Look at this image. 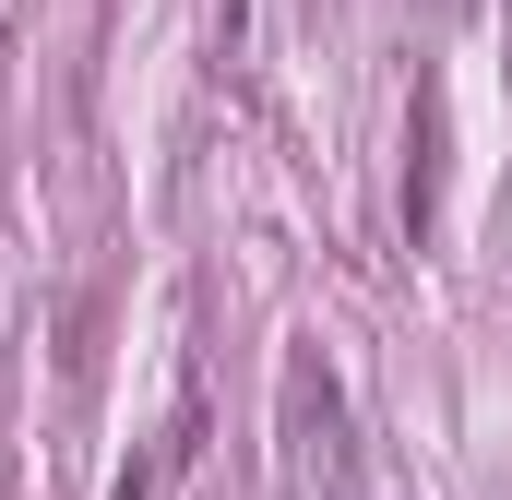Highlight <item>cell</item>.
Wrapping results in <instances>:
<instances>
[{
  "instance_id": "cell-1",
  "label": "cell",
  "mask_w": 512,
  "mask_h": 500,
  "mask_svg": "<svg viewBox=\"0 0 512 500\" xmlns=\"http://www.w3.org/2000/svg\"><path fill=\"white\" fill-rule=\"evenodd\" d=\"M274 417H286V453H298V477H322V489H358V453H346V381L322 370V346H286V370H274Z\"/></svg>"
},
{
  "instance_id": "cell-2",
  "label": "cell",
  "mask_w": 512,
  "mask_h": 500,
  "mask_svg": "<svg viewBox=\"0 0 512 500\" xmlns=\"http://www.w3.org/2000/svg\"><path fill=\"white\" fill-rule=\"evenodd\" d=\"M417 155H405V227L429 239V215H441V96H417V131H405Z\"/></svg>"
}]
</instances>
